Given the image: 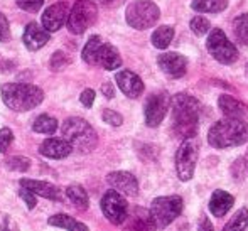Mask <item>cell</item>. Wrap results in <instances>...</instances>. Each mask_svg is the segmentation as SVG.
Instances as JSON below:
<instances>
[{
  "label": "cell",
  "instance_id": "6da1fadb",
  "mask_svg": "<svg viewBox=\"0 0 248 231\" xmlns=\"http://www.w3.org/2000/svg\"><path fill=\"white\" fill-rule=\"evenodd\" d=\"M172 110V127L177 137L189 140L198 134L199 125V103L196 98L179 93L170 100Z\"/></svg>",
  "mask_w": 248,
  "mask_h": 231
},
{
  "label": "cell",
  "instance_id": "7a4b0ae2",
  "mask_svg": "<svg viewBox=\"0 0 248 231\" xmlns=\"http://www.w3.org/2000/svg\"><path fill=\"white\" fill-rule=\"evenodd\" d=\"M248 140V125L240 118H223L216 122L208 134V142L216 149L242 145Z\"/></svg>",
  "mask_w": 248,
  "mask_h": 231
},
{
  "label": "cell",
  "instance_id": "3957f363",
  "mask_svg": "<svg viewBox=\"0 0 248 231\" xmlns=\"http://www.w3.org/2000/svg\"><path fill=\"white\" fill-rule=\"evenodd\" d=\"M2 100L14 111H29L39 107L44 100V92L27 83H7L0 90Z\"/></svg>",
  "mask_w": 248,
  "mask_h": 231
},
{
  "label": "cell",
  "instance_id": "277c9868",
  "mask_svg": "<svg viewBox=\"0 0 248 231\" xmlns=\"http://www.w3.org/2000/svg\"><path fill=\"white\" fill-rule=\"evenodd\" d=\"M62 139L71 145L73 150L81 154H88L98 143V135H96L95 128L88 123L86 120L78 117H71L64 120L61 127Z\"/></svg>",
  "mask_w": 248,
  "mask_h": 231
},
{
  "label": "cell",
  "instance_id": "5b68a950",
  "mask_svg": "<svg viewBox=\"0 0 248 231\" xmlns=\"http://www.w3.org/2000/svg\"><path fill=\"white\" fill-rule=\"evenodd\" d=\"M183 211V199L179 196H162L152 201L149 216L157 230L169 226Z\"/></svg>",
  "mask_w": 248,
  "mask_h": 231
},
{
  "label": "cell",
  "instance_id": "8992f818",
  "mask_svg": "<svg viewBox=\"0 0 248 231\" xmlns=\"http://www.w3.org/2000/svg\"><path fill=\"white\" fill-rule=\"evenodd\" d=\"M159 17V7L150 0H135L127 7V12H125V19H127L128 26L137 31H145L155 26Z\"/></svg>",
  "mask_w": 248,
  "mask_h": 231
},
{
  "label": "cell",
  "instance_id": "52a82bcc",
  "mask_svg": "<svg viewBox=\"0 0 248 231\" xmlns=\"http://www.w3.org/2000/svg\"><path fill=\"white\" fill-rule=\"evenodd\" d=\"M98 10L92 0H76L73 9L68 14V29L73 34H83L88 27H92L96 20Z\"/></svg>",
  "mask_w": 248,
  "mask_h": 231
},
{
  "label": "cell",
  "instance_id": "ba28073f",
  "mask_svg": "<svg viewBox=\"0 0 248 231\" xmlns=\"http://www.w3.org/2000/svg\"><path fill=\"white\" fill-rule=\"evenodd\" d=\"M208 51L221 64H232L238 58V49L225 36L221 29H213L208 36Z\"/></svg>",
  "mask_w": 248,
  "mask_h": 231
},
{
  "label": "cell",
  "instance_id": "9c48e42d",
  "mask_svg": "<svg viewBox=\"0 0 248 231\" xmlns=\"http://www.w3.org/2000/svg\"><path fill=\"white\" fill-rule=\"evenodd\" d=\"M198 164V143L194 139L184 140L176 154V169L181 181H189L194 176Z\"/></svg>",
  "mask_w": 248,
  "mask_h": 231
},
{
  "label": "cell",
  "instance_id": "30bf717a",
  "mask_svg": "<svg viewBox=\"0 0 248 231\" xmlns=\"http://www.w3.org/2000/svg\"><path fill=\"white\" fill-rule=\"evenodd\" d=\"M101 211L105 218L113 225H124L128 216V204L122 194L117 191H108L101 198Z\"/></svg>",
  "mask_w": 248,
  "mask_h": 231
},
{
  "label": "cell",
  "instance_id": "8fae6325",
  "mask_svg": "<svg viewBox=\"0 0 248 231\" xmlns=\"http://www.w3.org/2000/svg\"><path fill=\"white\" fill-rule=\"evenodd\" d=\"M169 107H170V98L166 92L150 94L147 98V101H145V108H144L145 123H147L149 127H157V125H160V122L164 120Z\"/></svg>",
  "mask_w": 248,
  "mask_h": 231
},
{
  "label": "cell",
  "instance_id": "7c38bea8",
  "mask_svg": "<svg viewBox=\"0 0 248 231\" xmlns=\"http://www.w3.org/2000/svg\"><path fill=\"white\" fill-rule=\"evenodd\" d=\"M68 14H69V9L64 2L52 3V5H49L43 12V19H41L43 27L47 32H56V31H59L66 24Z\"/></svg>",
  "mask_w": 248,
  "mask_h": 231
},
{
  "label": "cell",
  "instance_id": "4fadbf2b",
  "mask_svg": "<svg viewBox=\"0 0 248 231\" xmlns=\"http://www.w3.org/2000/svg\"><path fill=\"white\" fill-rule=\"evenodd\" d=\"M107 181H108V184L113 187V191H117L118 194L137 196V192H139V183L134 174H130V172L117 170V172L108 174Z\"/></svg>",
  "mask_w": 248,
  "mask_h": 231
},
{
  "label": "cell",
  "instance_id": "5bb4252c",
  "mask_svg": "<svg viewBox=\"0 0 248 231\" xmlns=\"http://www.w3.org/2000/svg\"><path fill=\"white\" fill-rule=\"evenodd\" d=\"M157 62H159L160 69L170 78H181V76L186 75L187 61L179 52H164V54L159 56Z\"/></svg>",
  "mask_w": 248,
  "mask_h": 231
},
{
  "label": "cell",
  "instance_id": "9a60e30c",
  "mask_svg": "<svg viewBox=\"0 0 248 231\" xmlns=\"http://www.w3.org/2000/svg\"><path fill=\"white\" fill-rule=\"evenodd\" d=\"M115 79H117L118 88L122 90V93H124L125 96L139 98L144 93V83H142V79L139 78L135 73L128 71V69H124V71L117 73Z\"/></svg>",
  "mask_w": 248,
  "mask_h": 231
},
{
  "label": "cell",
  "instance_id": "2e32d148",
  "mask_svg": "<svg viewBox=\"0 0 248 231\" xmlns=\"http://www.w3.org/2000/svg\"><path fill=\"white\" fill-rule=\"evenodd\" d=\"M22 41L26 44V47L29 51H37V49L44 47L49 41V32L44 29L43 26H39L37 22H31L24 29Z\"/></svg>",
  "mask_w": 248,
  "mask_h": 231
},
{
  "label": "cell",
  "instance_id": "e0dca14e",
  "mask_svg": "<svg viewBox=\"0 0 248 231\" xmlns=\"http://www.w3.org/2000/svg\"><path fill=\"white\" fill-rule=\"evenodd\" d=\"M20 187L27 189V191L32 192L34 196H41V198L51 199V201H59V199H61L59 187H56V185L51 183H46V181L20 179Z\"/></svg>",
  "mask_w": 248,
  "mask_h": 231
},
{
  "label": "cell",
  "instance_id": "ac0fdd59",
  "mask_svg": "<svg viewBox=\"0 0 248 231\" xmlns=\"http://www.w3.org/2000/svg\"><path fill=\"white\" fill-rule=\"evenodd\" d=\"M71 152V145L64 139H46L39 147V154L49 159H64Z\"/></svg>",
  "mask_w": 248,
  "mask_h": 231
},
{
  "label": "cell",
  "instance_id": "d6986e66",
  "mask_svg": "<svg viewBox=\"0 0 248 231\" xmlns=\"http://www.w3.org/2000/svg\"><path fill=\"white\" fill-rule=\"evenodd\" d=\"M233 202H235V199H233V196L230 194V192L218 189V191L213 192L211 199H209V211H211L216 218H221V216H225L226 213L232 209Z\"/></svg>",
  "mask_w": 248,
  "mask_h": 231
},
{
  "label": "cell",
  "instance_id": "ffe728a7",
  "mask_svg": "<svg viewBox=\"0 0 248 231\" xmlns=\"http://www.w3.org/2000/svg\"><path fill=\"white\" fill-rule=\"evenodd\" d=\"M96 66H101L107 71H113V69L122 66V58L118 51L111 44H101L98 51V58H96Z\"/></svg>",
  "mask_w": 248,
  "mask_h": 231
},
{
  "label": "cell",
  "instance_id": "44dd1931",
  "mask_svg": "<svg viewBox=\"0 0 248 231\" xmlns=\"http://www.w3.org/2000/svg\"><path fill=\"white\" fill-rule=\"evenodd\" d=\"M218 105H219V110L226 115V118H240L245 117L248 108L242 101L235 100L233 96H228V94H221L218 100Z\"/></svg>",
  "mask_w": 248,
  "mask_h": 231
},
{
  "label": "cell",
  "instance_id": "7402d4cb",
  "mask_svg": "<svg viewBox=\"0 0 248 231\" xmlns=\"http://www.w3.org/2000/svg\"><path fill=\"white\" fill-rule=\"evenodd\" d=\"M127 226L125 231H155L152 219H150L147 211H142V209H135L130 216H127Z\"/></svg>",
  "mask_w": 248,
  "mask_h": 231
},
{
  "label": "cell",
  "instance_id": "603a6c76",
  "mask_svg": "<svg viewBox=\"0 0 248 231\" xmlns=\"http://www.w3.org/2000/svg\"><path fill=\"white\" fill-rule=\"evenodd\" d=\"M47 223H49L51 226L68 230V231H90L88 226L76 221L75 218H71V216H68V215H54L47 219Z\"/></svg>",
  "mask_w": 248,
  "mask_h": 231
},
{
  "label": "cell",
  "instance_id": "cb8c5ba5",
  "mask_svg": "<svg viewBox=\"0 0 248 231\" xmlns=\"http://www.w3.org/2000/svg\"><path fill=\"white\" fill-rule=\"evenodd\" d=\"M228 5V0H193L191 7H193L196 12L202 14H216L221 12Z\"/></svg>",
  "mask_w": 248,
  "mask_h": 231
},
{
  "label": "cell",
  "instance_id": "d4e9b609",
  "mask_svg": "<svg viewBox=\"0 0 248 231\" xmlns=\"http://www.w3.org/2000/svg\"><path fill=\"white\" fill-rule=\"evenodd\" d=\"M101 44H103V41H101L100 36H92V37H90L88 43L85 44L83 52H81L83 61L88 62V64H92V66H96V58H98V51H100Z\"/></svg>",
  "mask_w": 248,
  "mask_h": 231
},
{
  "label": "cell",
  "instance_id": "484cf974",
  "mask_svg": "<svg viewBox=\"0 0 248 231\" xmlns=\"http://www.w3.org/2000/svg\"><path fill=\"white\" fill-rule=\"evenodd\" d=\"M66 196H68V199L78 209H88L90 198H88V194H86V191L81 187V185H78V184L69 185V187L66 189Z\"/></svg>",
  "mask_w": 248,
  "mask_h": 231
},
{
  "label": "cell",
  "instance_id": "4316f807",
  "mask_svg": "<svg viewBox=\"0 0 248 231\" xmlns=\"http://www.w3.org/2000/svg\"><path fill=\"white\" fill-rule=\"evenodd\" d=\"M172 39H174V29L169 26L157 27L152 34V44L157 49H166L170 43H172Z\"/></svg>",
  "mask_w": 248,
  "mask_h": 231
},
{
  "label": "cell",
  "instance_id": "83f0119b",
  "mask_svg": "<svg viewBox=\"0 0 248 231\" xmlns=\"http://www.w3.org/2000/svg\"><path fill=\"white\" fill-rule=\"evenodd\" d=\"M32 130L37 132V134H54L58 130V120L49 117V115H39L34 120Z\"/></svg>",
  "mask_w": 248,
  "mask_h": 231
},
{
  "label": "cell",
  "instance_id": "f1b7e54d",
  "mask_svg": "<svg viewBox=\"0 0 248 231\" xmlns=\"http://www.w3.org/2000/svg\"><path fill=\"white\" fill-rule=\"evenodd\" d=\"M233 32L240 44L248 46V14H242L233 20Z\"/></svg>",
  "mask_w": 248,
  "mask_h": 231
},
{
  "label": "cell",
  "instance_id": "f546056e",
  "mask_svg": "<svg viewBox=\"0 0 248 231\" xmlns=\"http://www.w3.org/2000/svg\"><path fill=\"white\" fill-rule=\"evenodd\" d=\"M248 226V209H240L235 216L228 221L223 231H245Z\"/></svg>",
  "mask_w": 248,
  "mask_h": 231
},
{
  "label": "cell",
  "instance_id": "4dcf8cb0",
  "mask_svg": "<svg viewBox=\"0 0 248 231\" xmlns=\"http://www.w3.org/2000/svg\"><path fill=\"white\" fill-rule=\"evenodd\" d=\"M5 166L7 169L10 170H19V172H24L31 167V160L27 157H22V155H16V157H9L5 160Z\"/></svg>",
  "mask_w": 248,
  "mask_h": 231
},
{
  "label": "cell",
  "instance_id": "1f68e13d",
  "mask_svg": "<svg viewBox=\"0 0 248 231\" xmlns=\"http://www.w3.org/2000/svg\"><path fill=\"white\" fill-rule=\"evenodd\" d=\"M68 62H69L68 56H66L62 51H58L51 56L49 68L52 69V71H61V69H64L66 66H68Z\"/></svg>",
  "mask_w": 248,
  "mask_h": 231
},
{
  "label": "cell",
  "instance_id": "d6a6232c",
  "mask_svg": "<svg viewBox=\"0 0 248 231\" xmlns=\"http://www.w3.org/2000/svg\"><path fill=\"white\" fill-rule=\"evenodd\" d=\"M191 31H193L194 34H198V36H204V34H208L209 32L208 19H204V17H201V15L194 17V19L191 20Z\"/></svg>",
  "mask_w": 248,
  "mask_h": 231
},
{
  "label": "cell",
  "instance_id": "836d02e7",
  "mask_svg": "<svg viewBox=\"0 0 248 231\" xmlns=\"http://www.w3.org/2000/svg\"><path fill=\"white\" fill-rule=\"evenodd\" d=\"M101 117H103L105 123L111 125V127H120V125L124 123V118H122V115L117 113V111H113V110H105Z\"/></svg>",
  "mask_w": 248,
  "mask_h": 231
},
{
  "label": "cell",
  "instance_id": "e575fe53",
  "mask_svg": "<svg viewBox=\"0 0 248 231\" xmlns=\"http://www.w3.org/2000/svg\"><path fill=\"white\" fill-rule=\"evenodd\" d=\"M44 0H17V5L26 12H37L43 7Z\"/></svg>",
  "mask_w": 248,
  "mask_h": 231
},
{
  "label": "cell",
  "instance_id": "d590c367",
  "mask_svg": "<svg viewBox=\"0 0 248 231\" xmlns=\"http://www.w3.org/2000/svg\"><path fill=\"white\" fill-rule=\"evenodd\" d=\"M14 140V134L10 128H0V152H5Z\"/></svg>",
  "mask_w": 248,
  "mask_h": 231
},
{
  "label": "cell",
  "instance_id": "8d00e7d4",
  "mask_svg": "<svg viewBox=\"0 0 248 231\" xmlns=\"http://www.w3.org/2000/svg\"><path fill=\"white\" fill-rule=\"evenodd\" d=\"M0 231H19V226L12 221V218L9 215L2 213L0 215Z\"/></svg>",
  "mask_w": 248,
  "mask_h": 231
},
{
  "label": "cell",
  "instance_id": "74e56055",
  "mask_svg": "<svg viewBox=\"0 0 248 231\" xmlns=\"http://www.w3.org/2000/svg\"><path fill=\"white\" fill-rule=\"evenodd\" d=\"M10 39V26H9V20L7 17L0 12V41L5 43V41Z\"/></svg>",
  "mask_w": 248,
  "mask_h": 231
},
{
  "label": "cell",
  "instance_id": "f35d334b",
  "mask_svg": "<svg viewBox=\"0 0 248 231\" xmlns=\"http://www.w3.org/2000/svg\"><path fill=\"white\" fill-rule=\"evenodd\" d=\"M79 101L83 103V107L92 108L93 107V101H95V92H93L92 88H86L85 92L79 94Z\"/></svg>",
  "mask_w": 248,
  "mask_h": 231
},
{
  "label": "cell",
  "instance_id": "ab89813d",
  "mask_svg": "<svg viewBox=\"0 0 248 231\" xmlns=\"http://www.w3.org/2000/svg\"><path fill=\"white\" fill-rule=\"evenodd\" d=\"M19 196L24 199V202H26L27 209H34V206H36V196H34L32 192H29L27 189H22V187H20Z\"/></svg>",
  "mask_w": 248,
  "mask_h": 231
},
{
  "label": "cell",
  "instance_id": "60d3db41",
  "mask_svg": "<svg viewBox=\"0 0 248 231\" xmlns=\"http://www.w3.org/2000/svg\"><path fill=\"white\" fill-rule=\"evenodd\" d=\"M198 231H215V228H213L211 221H209V219L206 218V216H202V218H201V223H199Z\"/></svg>",
  "mask_w": 248,
  "mask_h": 231
},
{
  "label": "cell",
  "instance_id": "b9f144b4",
  "mask_svg": "<svg viewBox=\"0 0 248 231\" xmlns=\"http://www.w3.org/2000/svg\"><path fill=\"white\" fill-rule=\"evenodd\" d=\"M101 93L107 98H113L115 90H113V86H111V83H103V85H101Z\"/></svg>",
  "mask_w": 248,
  "mask_h": 231
},
{
  "label": "cell",
  "instance_id": "7bdbcfd3",
  "mask_svg": "<svg viewBox=\"0 0 248 231\" xmlns=\"http://www.w3.org/2000/svg\"><path fill=\"white\" fill-rule=\"evenodd\" d=\"M98 2L105 7H117V5H120V3H124L125 0H98Z\"/></svg>",
  "mask_w": 248,
  "mask_h": 231
},
{
  "label": "cell",
  "instance_id": "ee69618b",
  "mask_svg": "<svg viewBox=\"0 0 248 231\" xmlns=\"http://www.w3.org/2000/svg\"><path fill=\"white\" fill-rule=\"evenodd\" d=\"M245 160H247V167H248V154H247V157H245Z\"/></svg>",
  "mask_w": 248,
  "mask_h": 231
},
{
  "label": "cell",
  "instance_id": "f6af8a7d",
  "mask_svg": "<svg viewBox=\"0 0 248 231\" xmlns=\"http://www.w3.org/2000/svg\"><path fill=\"white\" fill-rule=\"evenodd\" d=\"M247 73H248V66H247Z\"/></svg>",
  "mask_w": 248,
  "mask_h": 231
}]
</instances>
